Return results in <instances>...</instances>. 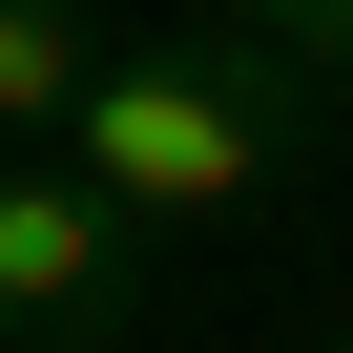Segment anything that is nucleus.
<instances>
[{
    "mask_svg": "<svg viewBox=\"0 0 353 353\" xmlns=\"http://www.w3.org/2000/svg\"><path fill=\"white\" fill-rule=\"evenodd\" d=\"M291 83H312V63H270L250 21H229V42H104V63H83V104H63V166H83L125 229H208V208H250V188H270Z\"/></svg>",
    "mask_w": 353,
    "mask_h": 353,
    "instance_id": "nucleus-1",
    "label": "nucleus"
},
{
    "mask_svg": "<svg viewBox=\"0 0 353 353\" xmlns=\"http://www.w3.org/2000/svg\"><path fill=\"white\" fill-rule=\"evenodd\" d=\"M125 312H145V229L83 166H0V332L21 353H104Z\"/></svg>",
    "mask_w": 353,
    "mask_h": 353,
    "instance_id": "nucleus-2",
    "label": "nucleus"
},
{
    "mask_svg": "<svg viewBox=\"0 0 353 353\" xmlns=\"http://www.w3.org/2000/svg\"><path fill=\"white\" fill-rule=\"evenodd\" d=\"M83 63H104V42H83V0H0V125H42V145H63Z\"/></svg>",
    "mask_w": 353,
    "mask_h": 353,
    "instance_id": "nucleus-3",
    "label": "nucleus"
},
{
    "mask_svg": "<svg viewBox=\"0 0 353 353\" xmlns=\"http://www.w3.org/2000/svg\"><path fill=\"white\" fill-rule=\"evenodd\" d=\"M229 21H250L270 63H353V0H229Z\"/></svg>",
    "mask_w": 353,
    "mask_h": 353,
    "instance_id": "nucleus-4",
    "label": "nucleus"
},
{
    "mask_svg": "<svg viewBox=\"0 0 353 353\" xmlns=\"http://www.w3.org/2000/svg\"><path fill=\"white\" fill-rule=\"evenodd\" d=\"M332 353H353V332H332Z\"/></svg>",
    "mask_w": 353,
    "mask_h": 353,
    "instance_id": "nucleus-5",
    "label": "nucleus"
}]
</instances>
